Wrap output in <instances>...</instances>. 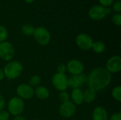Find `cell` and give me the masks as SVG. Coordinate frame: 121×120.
I'll return each mask as SVG.
<instances>
[{
	"label": "cell",
	"instance_id": "cell-1",
	"mask_svg": "<svg viewBox=\"0 0 121 120\" xmlns=\"http://www.w3.org/2000/svg\"><path fill=\"white\" fill-rule=\"evenodd\" d=\"M111 74L104 67L95 68L88 77L89 88L96 91H102L111 83Z\"/></svg>",
	"mask_w": 121,
	"mask_h": 120
},
{
	"label": "cell",
	"instance_id": "cell-2",
	"mask_svg": "<svg viewBox=\"0 0 121 120\" xmlns=\"http://www.w3.org/2000/svg\"><path fill=\"white\" fill-rule=\"evenodd\" d=\"M22 71L23 66L18 61H12L7 63L3 69L4 76L10 80L17 79L21 74Z\"/></svg>",
	"mask_w": 121,
	"mask_h": 120
},
{
	"label": "cell",
	"instance_id": "cell-3",
	"mask_svg": "<svg viewBox=\"0 0 121 120\" xmlns=\"http://www.w3.org/2000/svg\"><path fill=\"white\" fill-rule=\"evenodd\" d=\"M24 103L22 99L18 97L12 98L8 103L9 113L12 115H20L24 110Z\"/></svg>",
	"mask_w": 121,
	"mask_h": 120
},
{
	"label": "cell",
	"instance_id": "cell-4",
	"mask_svg": "<svg viewBox=\"0 0 121 120\" xmlns=\"http://www.w3.org/2000/svg\"><path fill=\"white\" fill-rule=\"evenodd\" d=\"M33 35L36 42L42 46L48 45L51 40L49 31L44 27H38L35 28Z\"/></svg>",
	"mask_w": 121,
	"mask_h": 120
},
{
	"label": "cell",
	"instance_id": "cell-5",
	"mask_svg": "<svg viewBox=\"0 0 121 120\" xmlns=\"http://www.w3.org/2000/svg\"><path fill=\"white\" fill-rule=\"evenodd\" d=\"M15 54L13 46L9 42L4 41L0 43V58L4 61H10Z\"/></svg>",
	"mask_w": 121,
	"mask_h": 120
},
{
	"label": "cell",
	"instance_id": "cell-6",
	"mask_svg": "<svg viewBox=\"0 0 121 120\" xmlns=\"http://www.w3.org/2000/svg\"><path fill=\"white\" fill-rule=\"evenodd\" d=\"M54 87L59 91H65L68 88V78L65 74L56 73L52 79Z\"/></svg>",
	"mask_w": 121,
	"mask_h": 120
},
{
	"label": "cell",
	"instance_id": "cell-7",
	"mask_svg": "<svg viewBox=\"0 0 121 120\" xmlns=\"http://www.w3.org/2000/svg\"><path fill=\"white\" fill-rule=\"evenodd\" d=\"M76 42L80 49L83 50H88L91 48L94 42L90 35L86 33H81L77 35Z\"/></svg>",
	"mask_w": 121,
	"mask_h": 120
},
{
	"label": "cell",
	"instance_id": "cell-8",
	"mask_svg": "<svg viewBox=\"0 0 121 120\" xmlns=\"http://www.w3.org/2000/svg\"><path fill=\"white\" fill-rule=\"evenodd\" d=\"M67 66V70L72 74V76H77V75H80L83 74L84 70V64L77 59H72L69 61L66 65Z\"/></svg>",
	"mask_w": 121,
	"mask_h": 120
},
{
	"label": "cell",
	"instance_id": "cell-9",
	"mask_svg": "<svg viewBox=\"0 0 121 120\" xmlns=\"http://www.w3.org/2000/svg\"><path fill=\"white\" fill-rule=\"evenodd\" d=\"M107 14V8H105L104 6L99 5L94 6L89 11V17L95 21H100L104 18Z\"/></svg>",
	"mask_w": 121,
	"mask_h": 120
},
{
	"label": "cell",
	"instance_id": "cell-10",
	"mask_svg": "<svg viewBox=\"0 0 121 120\" xmlns=\"http://www.w3.org/2000/svg\"><path fill=\"white\" fill-rule=\"evenodd\" d=\"M106 70L109 73H118L121 70V57L115 55L110 57L106 63Z\"/></svg>",
	"mask_w": 121,
	"mask_h": 120
},
{
	"label": "cell",
	"instance_id": "cell-11",
	"mask_svg": "<svg viewBox=\"0 0 121 120\" xmlns=\"http://www.w3.org/2000/svg\"><path fill=\"white\" fill-rule=\"evenodd\" d=\"M88 81V76L82 74L80 75L72 76L68 79V87H70L73 89L80 88L86 82Z\"/></svg>",
	"mask_w": 121,
	"mask_h": 120
},
{
	"label": "cell",
	"instance_id": "cell-12",
	"mask_svg": "<svg viewBox=\"0 0 121 120\" xmlns=\"http://www.w3.org/2000/svg\"><path fill=\"white\" fill-rule=\"evenodd\" d=\"M16 93L21 99L28 100L33 97L34 94V91L33 88L28 84L22 83L17 87Z\"/></svg>",
	"mask_w": 121,
	"mask_h": 120
},
{
	"label": "cell",
	"instance_id": "cell-13",
	"mask_svg": "<svg viewBox=\"0 0 121 120\" xmlns=\"http://www.w3.org/2000/svg\"><path fill=\"white\" fill-rule=\"evenodd\" d=\"M75 111H76V106L70 100L66 103H62V104L60 105L59 109L60 115L65 118H69L72 115H74Z\"/></svg>",
	"mask_w": 121,
	"mask_h": 120
},
{
	"label": "cell",
	"instance_id": "cell-14",
	"mask_svg": "<svg viewBox=\"0 0 121 120\" xmlns=\"http://www.w3.org/2000/svg\"><path fill=\"white\" fill-rule=\"evenodd\" d=\"M92 117L94 120H108V119L107 111L101 106H98L94 108Z\"/></svg>",
	"mask_w": 121,
	"mask_h": 120
},
{
	"label": "cell",
	"instance_id": "cell-15",
	"mask_svg": "<svg viewBox=\"0 0 121 120\" xmlns=\"http://www.w3.org/2000/svg\"><path fill=\"white\" fill-rule=\"evenodd\" d=\"M71 98H72V102L74 105H81L83 101V92L80 88H74L72 90V93H71Z\"/></svg>",
	"mask_w": 121,
	"mask_h": 120
},
{
	"label": "cell",
	"instance_id": "cell-16",
	"mask_svg": "<svg viewBox=\"0 0 121 120\" xmlns=\"http://www.w3.org/2000/svg\"><path fill=\"white\" fill-rule=\"evenodd\" d=\"M34 93H35L36 97L40 100H45L50 95L49 90L46 87L43 86H38L35 88V90L34 91Z\"/></svg>",
	"mask_w": 121,
	"mask_h": 120
},
{
	"label": "cell",
	"instance_id": "cell-17",
	"mask_svg": "<svg viewBox=\"0 0 121 120\" xmlns=\"http://www.w3.org/2000/svg\"><path fill=\"white\" fill-rule=\"evenodd\" d=\"M96 98V91L91 88H88L83 93L84 101L87 103H91Z\"/></svg>",
	"mask_w": 121,
	"mask_h": 120
},
{
	"label": "cell",
	"instance_id": "cell-18",
	"mask_svg": "<svg viewBox=\"0 0 121 120\" xmlns=\"http://www.w3.org/2000/svg\"><path fill=\"white\" fill-rule=\"evenodd\" d=\"M91 48L96 53L101 54L104 52V50L106 49V46L104 42H102L101 41H96L95 42H93Z\"/></svg>",
	"mask_w": 121,
	"mask_h": 120
},
{
	"label": "cell",
	"instance_id": "cell-19",
	"mask_svg": "<svg viewBox=\"0 0 121 120\" xmlns=\"http://www.w3.org/2000/svg\"><path fill=\"white\" fill-rule=\"evenodd\" d=\"M35 28L30 25V24H25L21 27V31L23 35L26 36H30L33 35L35 31Z\"/></svg>",
	"mask_w": 121,
	"mask_h": 120
},
{
	"label": "cell",
	"instance_id": "cell-20",
	"mask_svg": "<svg viewBox=\"0 0 121 120\" xmlns=\"http://www.w3.org/2000/svg\"><path fill=\"white\" fill-rule=\"evenodd\" d=\"M40 82H41L40 77L38 75H34L30 79L28 85L30 86L31 87H38L40 84Z\"/></svg>",
	"mask_w": 121,
	"mask_h": 120
},
{
	"label": "cell",
	"instance_id": "cell-21",
	"mask_svg": "<svg viewBox=\"0 0 121 120\" xmlns=\"http://www.w3.org/2000/svg\"><path fill=\"white\" fill-rule=\"evenodd\" d=\"M112 96L115 100L118 102L121 101V86H118L113 88L112 90Z\"/></svg>",
	"mask_w": 121,
	"mask_h": 120
},
{
	"label": "cell",
	"instance_id": "cell-22",
	"mask_svg": "<svg viewBox=\"0 0 121 120\" xmlns=\"http://www.w3.org/2000/svg\"><path fill=\"white\" fill-rule=\"evenodd\" d=\"M8 36V31L6 28L3 26L0 25V42H4Z\"/></svg>",
	"mask_w": 121,
	"mask_h": 120
},
{
	"label": "cell",
	"instance_id": "cell-23",
	"mask_svg": "<svg viewBox=\"0 0 121 120\" xmlns=\"http://www.w3.org/2000/svg\"><path fill=\"white\" fill-rule=\"evenodd\" d=\"M59 98L62 103H66L69 101L70 97L68 93H67L66 91H61L59 94Z\"/></svg>",
	"mask_w": 121,
	"mask_h": 120
},
{
	"label": "cell",
	"instance_id": "cell-24",
	"mask_svg": "<svg viewBox=\"0 0 121 120\" xmlns=\"http://www.w3.org/2000/svg\"><path fill=\"white\" fill-rule=\"evenodd\" d=\"M112 21L113 23L118 25V26H120L121 25V15L120 13H116L115 15L113 16L112 17Z\"/></svg>",
	"mask_w": 121,
	"mask_h": 120
},
{
	"label": "cell",
	"instance_id": "cell-25",
	"mask_svg": "<svg viewBox=\"0 0 121 120\" xmlns=\"http://www.w3.org/2000/svg\"><path fill=\"white\" fill-rule=\"evenodd\" d=\"M9 113L6 110H0V120H9Z\"/></svg>",
	"mask_w": 121,
	"mask_h": 120
},
{
	"label": "cell",
	"instance_id": "cell-26",
	"mask_svg": "<svg viewBox=\"0 0 121 120\" xmlns=\"http://www.w3.org/2000/svg\"><path fill=\"white\" fill-rule=\"evenodd\" d=\"M57 73H59V74H65L66 72V71H67V66H66V65L64 64H60L57 66Z\"/></svg>",
	"mask_w": 121,
	"mask_h": 120
},
{
	"label": "cell",
	"instance_id": "cell-27",
	"mask_svg": "<svg viewBox=\"0 0 121 120\" xmlns=\"http://www.w3.org/2000/svg\"><path fill=\"white\" fill-rule=\"evenodd\" d=\"M113 9L118 13H120L121 11V1H118L116 3H114L113 6Z\"/></svg>",
	"mask_w": 121,
	"mask_h": 120
},
{
	"label": "cell",
	"instance_id": "cell-28",
	"mask_svg": "<svg viewBox=\"0 0 121 120\" xmlns=\"http://www.w3.org/2000/svg\"><path fill=\"white\" fill-rule=\"evenodd\" d=\"M99 1L104 6H110L113 3V0H99Z\"/></svg>",
	"mask_w": 121,
	"mask_h": 120
},
{
	"label": "cell",
	"instance_id": "cell-29",
	"mask_svg": "<svg viewBox=\"0 0 121 120\" xmlns=\"http://www.w3.org/2000/svg\"><path fill=\"white\" fill-rule=\"evenodd\" d=\"M109 120H121V112H116L111 115Z\"/></svg>",
	"mask_w": 121,
	"mask_h": 120
},
{
	"label": "cell",
	"instance_id": "cell-30",
	"mask_svg": "<svg viewBox=\"0 0 121 120\" xmlns=\"http://www.w3.org/2000/svg\"><path fill=\"white\" fill-rule=\"evenodd\" d=\"M5 105H6L5 100H4V97L1 95H0V110H2L4 108Z\"/></svg>",
	"mask_w": 121,
	"mask_h": 120
},
{
	"label": "cell",
	"instance_id": "cell-31",
	"mask_svg": "<svg viewBox=\"0 0 121 120\" xmlns=\"http://www.w3.org/2000/svg\"><path fill=\"white\" fill-rule=\"evenodd\" d=\"M13 120H26V119L23 116H21V115H17V116L15 117V118L13 119Z\"/></svg>",
	"mask_w": 121,
	"mask_h": 120
},
{
	"label": "cell",
	"instance_id": "cell-32",
	"mask_svg": "<svg viewBox=\"0 0 121 120\" xmlns=\"http://www.w3.org/2000/svg\"><path fill=\"white\" fill-rule=\"evenodd\" d=\"M4 78V71L1 69H0V81L3 80V79Z\"/></svg>",
	"mask_w": 121,
	"mask_h": 120
},
{
	"label": "cell",
	"instance_id": "cell-33",
	"mask_svg": "<svg viewBox=\"0 0 121 120\" xmlns=\"http://www.w3.org/2000/svg\"><path fill=\"white\" fill-rule=\"evenodd\" d=\"M26 2H27V3H29V4H30V3H32V2H33L35 0H24Z\"/></svg>",
	"mask_w": 121,
	"mask_h": 120
},
{
	"label": "cell",
	"instance_id": "cell-34",
	"mask_svg": "<svg viewBox=\"0 0 121 120\" xmlns=\"http://www.w3.org/2000/svg\"></svg>",
	"mask_w": 121,
	"mask_h": 120
}]
</instances>
